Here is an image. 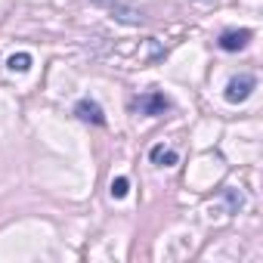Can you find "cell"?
<instances>
[{"label": "cell", "instance_id": "cell-1", "mask_svg": "<svg viewBox=\"0 0 263 263\" xmlns=\"http://www.w3.org/2000/svg\"><path fill=\"white\" fill-rule=\"evenodd\" d=\"M254 90H257V78H254V74H235V78L226 84L223 96H226V102H245Z\"/></svg>", "mask_w": 263, "mask_h": 263}, {"label": "cell", "instance_id": "cell-2", "mask_svg": "<svg viewBox=\"0 0 263 263\" xmlns=\"http://www.w3.org/2000/svg\"><path fill=\"white\" fill-rule=\"evenodd\" d=\"M251 37H254L251 28H229V31L220 34V50H226V53H238V50H245V47L251 44Z\"/></svg>", "mask_w": 263, "mask_h": 263}, {"label": "cell", "instance_id": "cell-3", "mask_svg": "<svg viewBox=\"0 0 263 263\" xmlns=\"http://www.w3.org/2000/svg\"><path fill=\"white\" fill-rule=\"evenodd\" d=\"M134 108H137V111H143V115H164V111L171 108V102H167V96H164V93H146L143 99H137V102H134Z\"/></svg>", "mask_w": 263, "mask_h": 263}, {"label": "cell", "instance_id": "cell-4", "mask_svg": "<svg viewBox=\"0 0 263 263\" xmlns=\"http://www.w3.org/2000/svg\"><path fill=\"white\" fill-rule=\"evenodd\" d=\"M74 115H78L81 121H87V124H96V127L105 124V115H102L99 102H93V99H81V102L74 105Z\"/></svg>", "mask_w": 263, "mask_h": 263}, {"label": "cell", "instance_id": "cell-5", "mask_svg": "<svg viewBox=\"0 0 263 263\" xmlns=\"http://www.w3.org/2000/svg\"><path fill=\"white\" fill-rule=\"evenodd\" d=\"M96 7H105V10H111L121 22H130V25H137V22H143V16L137 13V10H127L121 0H93Z\"/></svg>", "mask_w": 263, "mask_h": 263}, {"label": "cell", "instance_id": "cell-6", "mask_svg": "<svg viewBox=\"0 0 263 263\" xmlns=\"http://www.w3.org/2000/svg\"><path fill=\"white\" fill-rule=\"evenodd\" d=\"M149 158H152L158 167H171V164H177V161H180V155H177L174 149H164V146H155V149L149 152Z\"/></svg>", "mask_w": 263, "mask_h": 263}, {"label": "cell", "instance_id": "cell-7", "mask_svg": "<svg viewBox=\"0 0 263 263\" xmlns=\"http://www.w3.org/2000/svg\"><path fill=\"white\" fill-rule=\"evenodd\" d=\"M7 68H10V71H19V74L28 71V68H31V53H13V56L7 59Z\"/></svg>", "mask_w": 263, "mask_h": 263}, {"label": "cell", "instance_id": "cell-8", "mask_svg": "<svg viewBox=\"0 0 263 263\" xmlns=\"http://www.w3.org/2000/svg\"><path fill=\"white\" fill-rule=\"evenodd\" d=\"M108 192H111V198H124V195L130 192V180H127V177L111 180V189H108Z\"/></svg>", "mask_w": 263, "mask_h": 263}]
</instances>
